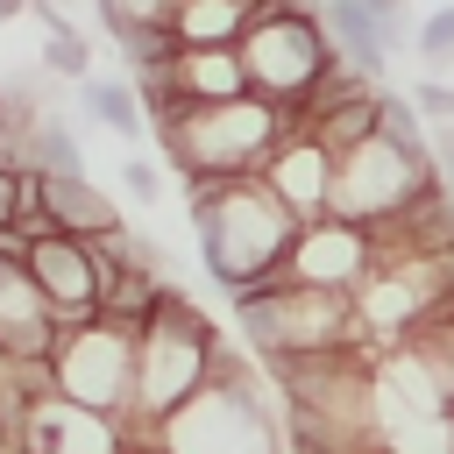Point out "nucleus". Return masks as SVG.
I'll return each mask as SVG.
<instances>
[{"mask_svg": "<svg viewBox=\"0 0 454 454\" xmlns=\"http://www.w3.org/2000/svg\"><path fill=\"white\" fill-rule=\"evenodd\" d=\"M192 227H199V262L220 291H248L291 262L298 220L262 177H220V184H184Z\"/></svg>", "mask_w": 454, "mask_h": 454, "instance_id": "1", "label": "nucleus"}, {"mask_svg": "<svg viewBox=\"0 0 454 454\" xmlns=\"http://www.w3.org/2000/svg\"><path fill=\"white\" fill-rule=\"evenodd\" d=\"M291 114L241 92L220 106H177L156 121V142L177 163V184H220V177H262V163L284 149Z\"/></svg>", "mask_w": 454, "mask_h": 454, "instance_id": "2", "label": "nucleus"}, {"mask_svg": "<svg viewBox=\"0 0 454 454\" xmlns=\"http://www.w3.org/2000/svg\"><path fill=\"white\" fill-rule=\"evenodd\" d=\"M213 355H220V326L184 298V284H170L163 305L149 312L142 340H135V419H128V433L142 440L177 404H192L213 376Z\"/></svg>", "mask_w": 454, "mask_h": 454, "instance_id": "3", "label": "nucleus"}, {"mask_svg": "<svg viewBox=\"0 0 454 454\" xmlns=\"http://www.w3.org/2000/svg\"><path fill=\"white\" fill-rule=\"evenodd\" d=\"M227 305H234L241 348L262 362H305V355L355 348V298L348 291H312V284H291L277 270L248 291H227Z\"/></svg>", "mask_w": 454, "mask_h": 454, "instance_id": "4", "label": "nucleus"}, {"mask_svg": "<svg viewBox=\"0 0 454 454\" xmlns=\"http://www.w3.org/2000/svg\"><path fill=\"white\" fill-rule=\"evenodd\" d=\"M156 454H277V426L255 404V376H248V348L220 340L213 376L192 404H177L163 426L142 433Z\"/></svg>", "mask_w": 454, "mask_h": 454, "instance_id": "5", "label": "nucleus"}, {"mask_svg": "<svg viewBox=\"0 0 454 454\" xmlns=\"http://www.w3.org/2000/svg\"><path fill=\"white\" fill-rule=\"evenodd\" d=\"M426 192H440L433 149L426 135H390L376 128L369 142H355L348 156H333V220L348 227H390L397 213H411Z\"/></svg>", "mask_w": 454, "mask_h": 454, "instance_id": "6", "label": "nucleus"}, {"mask_svg": "<svg viewBox=\"0 0 454 454\" xmlns=\"http://www.w3.org/2000/svg\"><path fill=\"white\" fill-rule=\"evenodd\" d=\"M234 57H241V71H248V92L270 99V106H284V114H298V106L326 85V71L340 64L333 43H326V28H319V14H312L305 0L255 7V21H248V35L234 43Z\"/></svg>", "mask_w": 454, "mask_h": 454, "instance_id": "7", "label": "nucleus"}, {"mask_svg": "<svg viewBox=\"0 0 454 454\" xmlns=\"http://www.w3.org/2000/svg\"><path fill=\"white\" fill-rule=\"evenodd\" d=\"M135 326L121 319H78L57 333V355H50V383L57 397L99 411V419H135Z\"/></svg>", "mask_w": 454, "mask_h": 454, "instance_id": "8", "label": "nucleus"}, {"mask_svg": "<svg viewBox=\"0 0 454 454\" xmlns=\"http://www.w3.org/2000/svg\"><path fill=\"white\" fill-rule=\"evenodd\" d=\"M21 262L35 277V291L50 298L57 326H78V319H99V298H106V262L92 241L78 234H35L21 241Z\"/></svg>", "mask_w": 454, "mask_h": 454, "instance_id": "9", "label": "nucleus"}, {"mask_svg": "<svg viewBox=\"0 0 454 454\" xmlns=\"http://www.w3.org/2000/svg\"><path fill=\"white\" fill-rule=\"evenodd\" d=\"M376 270H383L376 234H369V227H348V220H312V227H298L291 262H284V277H291V284H312V291H348V298H355Z\"/></svg>", "mask_w": 454, "mask_h": 454, "instance_id": "10", "label": "nucleus"}, {"mask_svg": "<svg viewBox=\"0 0 454 454\" xmlns=\"http://www.w3.org/2000/svg\"><path fill=\"white\" fill-rule=\"evenodd\" d=\"M57 312L35 291L28 262H21V234H0V355L14 362H50L57 355Z\"/></svg>", "mask_w": 454, "mask_h": 454, "instance_id": "11", "label": "nucleus"}, {"mask_svg": "<svg viewBox=\"0 0 454 454\" xmlns=\"http://www.w3.org/2000/svg\"><path fill=\"white\" fill-rule=\"evenodd\" d=\"M262 184L291 206V220H298V227L333 220V149H326V142H312L305 128H291V135H284V149L262 163Z\"/></svg>", "mask_w": 454, "mask_h": 454, "instance_id": "12", "label": "nucleus"}, {"mask_svg": "<svg viewBox=\"0 0 454 454\" xmlns=\"http://www.w3.org/2000/svg\"><path fill=\"white\" fill-rule=\"evenodd\" d=\"M128 447H135V433L121 419H99L71 397H43L21 433V454H128Z\"/></svg>", "mask_w": 454, "mask_h": 454, "instance_id": "13", "label": "nucleus"}, {"mask_svg": "<svg viewBox=\"0 0 454 454\" xmlns=\"http://www.w3.org/2000/svg\"><path fill=\"white\" fill-rule=\"evenodd\" d=\"M312 14H319V28H326V43H333V57L348 64V71H362V78H376L383 85V71H390V50H397V35L362 7V0H305Z\"/></svg>", "mask_w": 454, "mask_h": 454, "instance_id": "14", "label": "nucleus"}, {"mask_svg": "<svg viewBox=\"0 0 454 454\" xmlns=\"http://www.w3.org/2000/svg\"><path fill=\"white\" fill-rule=\"evenodd\" d=\"M43 220L57 227V234H78V241H106V234H121L128 220H121V206L78 170V177H43Z\"/></svg>", "mask_w": 454, "mask_h": 454, "instance_id": "15", "label": "nucleus"}, {"mask_svg": "<svg viewBox=\"0 0 454 454\" xmlns=\"http://www.w3.org/2000/svg\"><path fill=\"white\" fill-rule=\"evenodd\" d=\"M255 21V0H177L170 43L177 50H234Z\"/></svg>", "mask_w": 454, "mask_h": 454, "instance_id": "16", "label": "nucleus"}, {"mask_svg": "<svg viewBox=\"0 0 454 454\" xmlns=\"http://www.w3.org/2000/svg\"><path fill=\"white\" fill-rule=\"evenodd\" d=\"M78 106H85L106 135H121V142H142V135H149V106H142V92H135L128 71H92V78L78 85Z\"/></svg>", "mask_w": 454, "mask_h": 454, "instance_id": "17", "label": "nucleus"}, {"mask_svg": "<svg viewBox=\"0 0 454 454\" xmlns=\"http://www.w3.org/2000/svg\"><path fill=\"white\" fill-rule=\"evenodd\" d=\"M411 50H419V78H454V7H433L411 28Z\"/></svg>", "mask_w": 454, "mask_h": 454, "instance_id": "18", "label": "nucleus"}, {"mask_svg": "<svg viewBox=\"0 0 454 454\" xmlns=\"http://www.w3.org/2000/svg\"><path fill=\"white\" fill-rule=\"evenodd\" d=\"M43 71L64 78V85H85V78H92V43H85V28H78V35H50V43H43Z\"/></svg>", "mask_w": 454, "mask_h": 454, "instance_id": "19", "label": "nucleus"}, {"mask_svg": "<svg viewBox=\"0 0 454 454\" xmlns=\"http://www.w3.org/2000/svg\"><path fill=\"white\" fill-rule=\"evenodd\" d=\"M170 14H177V0H99V21L114 35H128V28H170Z\"/></svg>", "mask_w": 454, "mask_h": 454, "instance_id": "20", "label": "nucleus"}, {"mask_svg": "<svg viewBox=\"0 0 454 454\" xmlns=\"http://www.w3.org/2000/svg\"><path fill=\"white\" fill-rule=\"evenodd\" d=\"M121 184H128V199H142V206L163 199V170H156L149 156H128V163H121Z\"/></svg>", "mask_w": 454, "mask_h": 454, "instance_id": "21", "label": "nucleus"}, {"mask_svg": "<svg viewBox=\"0 0 454 454\" xmlns=\"http://www.w3.org/2000/svg\"><path fill=\"white\" fill-rule=\"evenodd\" d=\"M21 220V163H0V234H14Z\"/></svg>", "mask_w": 454, "mask_h": 454, "instance_id": "22", "label": "nucleus"}, {"mask_svg": "<svg viewBox=\"0 0 454 454\" xmlns=\"http://www.w3.org/2000/svg\"><path fill=\"white\" fill-rule=\"evenodd\" d=\"M43 0H0V21H21V14H35Z\"/></svg>", "mask_w": 454, "mask_h": 454, "instance_id": "23", "label": "nucleus"}, {"mask_svg": "<svg viewBox=\"0 0 454 454\" xmlns=\"http://www.w3.org/2000/svg\"><path fill=\"white\" fill-rule=\"evenodd\" d=\"M14 149H21V135H14L7 121H0V163H14Z\"/></svg>", "mask_w": 454, "mask_h": 454, "instance_id": "24", "label": "nucleus"}, {"mask_svg": "<svg viewBox=\"0 0 454 454\" xmlns=\"http://www.w3.org/2000/svg\"><path fill=\"white\" fill-rule=\"evenodd\" d=\"M50 7H57V14H71V7H85V0H50Z\"/></svg>", "mask_w": 454, "mask_h": 454, "instance_id": "25", "label": "nucleus"}, {"mask_svg": "<svg viewBox=\"0 0 454 454\" xmlns=\"http://www.w3.org/2000/svg\"><path fill=\"white\" fill-rule=\"evenodd\" d=\"M440 348H447V369H454V333H447V340H440Z\"/></svg>", "mask_w": 454, "mask_h": 454, "instance_id": "26", "label": "nucleus"}]
</instances>
